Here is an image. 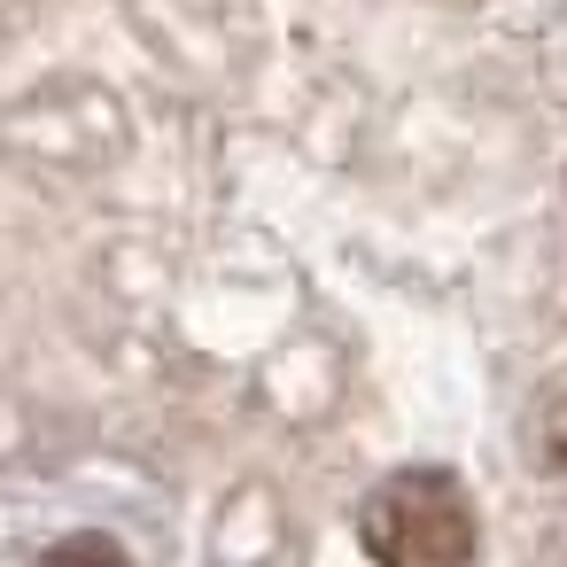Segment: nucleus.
Here are the masks:
<instances>
[{
    "instance_id": "nucleus-1",
    "label": "nucleus",
    "mask_w": 567,
    "mask_h": 567,
    "mask_svg": "<svg viewBox=\"0 0 567 567\" xmlns=\"http://www.w3.org/2000/svg\"><path fill=\"white\" fill-rule=\"evenodd\" d=\"M365 551H381L389 567H458L474 559V513H466V489L451 474H396L373 489L365 505Z\"/></svg>"
}]
</instances>
